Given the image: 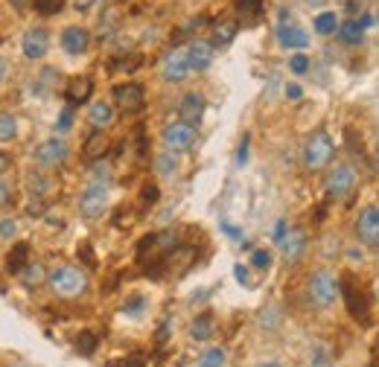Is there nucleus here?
I'll return each instance as SVG.
<instances>
[{
    "label": "nucleus",
    "mask_w": 379,
    "mask_h": 367,
    "mask_svg": "<svg viewBox=\"0 0 379 367\" xmlns=\"http://www.w3.org/2000/svg\"><path fill=\"white\" fill-rule=\"evenodd\" d=\"M47 283L53 286V292L62 298V300L82 298V295L88 292V274L82 272V268H76V265H62V268H56Z\"/></svg>",
    "instance_id": "1"
},
{
    "label": "nucleus",
    "mask_w": 379,
    "mask_h": 367,
    "mask_svg": "<svg viewBox=\"0 0 379 367\" xmlns=\"http://www.w3.org/2000/svg\"><path fill=\"white\" fill-rule=\"evenodd\" d=\"M342 286V298H345V306L356 323H368L371 321V295L365 292V286L359 283L353 274H345L338 280Z\"/></svg>",
    "instance_id": "2"
},
{
    "label": "nucleus",
    "mask_w": 379,
    "mask_h": 367,
    "mask_svg": "<svg viewBox=\"0 0 379 367\" xmlns=\"http://www.w3.org/2000/svg\"><path fill=\"white\" fill-rule=\"evenodd\" d=\"M333 158H335V143H333V138L321 128V131H315L312 138L307 140V146H304V166L309 169V172H321V169H327L330 164H333Z\"/></svg>",
    "instance_id": "3"
},
{
    "label": "nucleus",
    "mask_w": 379,
    "mask_h": 367,
    "mask_svg": "<svg viewBox=\"0 0 379 367\" xmlns=\"http://www.w3.org/2000/svg\"><path fill=\"white\" fill-rule=\"evenodd\" d=\"M307 292H309V300L318 306V309H330L335 300H338V292H342V286H338V277L330 274V272H312L309 280H307Z\"/></svg>",
    "instance_id": "4"
},
{
    "label": "nucleus",
    "mask_w": 379,
    "mask_h": 367,
    "mask_svg": "<svg viewBox=\"0 0 379 367\" xmlns=\"http://www.w3.org/2000/svg\"><path fill=\"white\" fill-rule=\"evenodd\" d=\"M327 199L335 201V204H345L350 196H353V189H356V169L350 164H338L333 166V172L327 175Z\"/></svg>",
    "instance_id": "5"
},
{
    "label": "nucleus",
    "mask_w": 379,
    "mask_h": 367,
    "mask_svg": "<svg viewBox=\"0 0 379 367\" xmlns=\"http://www.w3.org/2000/svg\"><path fill=\"white\" fill-rule=\"evenodd\" d=\"M161 140L169 152L175 154H184L190 152L195 143H198V128L193 123H184V120H175L169 126H164V134H161Z\"/></svg>",
    "instance_id": "6"
},
{
    "label": "nucleus",
    "mask_w": 379,
    "mask_h": 367,
    "mask_svg": "<svg viewBox=\"0 0 379 367\" xmlns=\"http://www.w3.org/2000/svg\"><path fill=\"white\" fill-rule=\"evenodd\" d=\"M274 35H277V44H281L283 50L304 53V50L309 47V32H307L301 24H297V21H292L286 9L281 12V24H277Z\"/></svg>",
    "instance_id": "7"
},
{
    "label": "nucleus",
    "mask_w": 379,
    "mask_h": 367,
    "mask_svg": "<svg viewBox=\"0 0 379 367\" xmlns=\"http://www.w3.org/2000/svg\"><path fill=\"white\" fill-rule=\"evenodd\" d=\"M105 210H108V184L94 181L82 196H79V213H82V219L94 222V219H103Z\"/></svg>",
    "instance_id": "8"
},
{
    "label": "nucleus",
    "mask_w": 379,
    "mask_h": 367,
    "mask_svg": "<svg viewBox=\"0 0 379 367\" xmlns=\"http://www.w3.org/2000/svg\"><path fill=\"white\" fill-rule=\"evenodd\" d=\"M190 73H193V67H190L187 47H172L161 62V79L169 82V85H181Z\"/></svg>",
    "instance_id": "9"
},
{
    "label": "nucleus",
    "mask_w": 379,
    "mask_h": 367,
    "mask_svg": "<svg viewBox=\"0 0 379 367\" xmlns=\"http://www.w3.org/2000/svg\"><path fill=\"white\" fill-rule=\"evenodd\" d=\"M68 140L62 138H50V140H41L35 146V164L41 169H56L68 161Z\"/></svg>",
    "instance_id": "10"
},
{
    "label": "nucleus",
    "mask_w": 379,
    "mask_h": 367,
    "mask_svg": "<svg viewBox=\"0 0 379 367\" xmlns=\"http://www.w3.org/2000/svg\"><path fill=\"white\" fill-rule=\"evenodd\" d=\"M356 239L365 248H379V204L365 207L356 216Z\"/></svg>",
    "instance_id": "11"
},
{
    "label": "nucleus",
    "mask_w": 379,
    "mask_h": 367,
    "mask_svg": "<svg viewBox=\"0 0 379 367\" xmlns=\"http://www.w3.org/2000/svg\"><path fill=\"white\" fill-rule=\"evenodd\" d=\"M114 105L123 111V114L143 111V105H146V91H143V85H137V82L117 85V88H114Z\"/></svg>",
    "instance_id": "12"
},
{
    "label": "nucleus",
    "mask_w": 379,
    "mask_h": 367,
    "mask_svg": "<svg viewBox=\"0 0 379 367\" xmlns=\"http://www.w3.org/2000/svg\"><path fill=\"white\" fill-rule=\"evenodd\" d=\"M21 50H24L27 59H32V62H35V59H44L47 50H50V32H47L44 27L27 29L24 38H21Z\"/></svg>",
    "instance_id": "13"
},
{
    "label": "nucleus",
    "mask_w": 379,
    "mask_h": 367,
    "mask_svg": "<svg viewBox=\"0 0 379 367\" xmlns=\"http://www.w3.org/2000/svg\"><path fill=\"white\" fill-rule=\"evenodd\" d=\"M205 108H207L205 96L198 91H190V93L181 96V102H178V117H181L184 123L198 126V123H202V117H205Z\"/></svg>",
    "instance_id": "14"
},
{
    "label": "nucleus",
    "mask_w": 379,
    "mask_h": 367,
    "mask_svg": "<svg viewBox=\"0 0 379 367\" xmlns=\"http://www.w3.org/2000/svg\"><path fill=\"white\" fill-rule=\"evenodd\" d=\"M91 47V32L85 27H68L62 32V50L68 55H82Z\"/></svg>",
    "instance_id": "15"
},
{
    "label": "nucleus",
    "mask_w": 379,
    "mask_h": 367,
    "mask_svg": "<svg viewBox=\"0 0 379 367\" xmlns=\"http://www.w3.org/2000/svg\"><path fill=\"white\" fill-rule=\"evenodd\" d=\"M187 53H190V67L195 70V73H205L210 65H213V55H216V44L213 41H193L190 47H187Z\"/></svg>",
    "instance_id": "16"
},
{
    "label": "nucleus",
    "mask_w": 379,
    "mask_h": 367,
    "mask_svg": "<svg viewBox=\"0 0 379 367\" xmlns=\"http://www.w3.org/2000/svg\"><path fill=\"white\" fill-rule=\"evenodd\" d=\"M108 149H111L108 134L94 128V134H88V140L82 143V158H85V161H91V164H94V161H103L105 154H108Z\"/></svg>",
    "instance_id": "17"
},
{
    "label": "nucleus",
    "mask_w": 379,
    "mask_h": 367,
    "mask_svg": "<svg viewBox=\"0 0 379 367\" xmlns=\"http://www.w3.org/2000/svg\"><path fill=\"white\" fill-rule=\"evenodd\" d=\"M281 251H283V257L289 262H297V260L307 254V234H304L301 227H292L289 234L283 236V242H281Z\"/></svg>",
    "instance_id": "18"
},
{
    "label": "nucleus",
    "mask_w": 379,
    "mask_h": 367,
    "mask_svg": "<svg viewBox=\"0 0 379 367\" xmlns=\"http://www.w3.org/2000/svg\"><path fill=\"white\" fill-rule=\"evenodd\" d=\"M65 93H68L70 105H85L91 100V93H94V79L91 76H73V79L68 82V88H65Z\"/></svg>",
    "instance_id": "19"
},
{
    "label": "nucleus",
    "mask_w": 379,
    "mask_h": 367,
    "mask_svg": "<svg viewBox=\"0 0 379 367\" xmlns=\"http://www.w3.org/2000/svg\"><path fill=\"white\" fill-rule=\"evenodd\" d=\"M88 123L96 128V131H105L111 123H114V105L108 102H94L88 108Z\"/></svg>",
    "instance_id": "20"
},
{
    "label": "nucleus",
    "mask_w": 379,
    "mask_h": 367,
    "mask_svg": "<svg viewBox=\"0 0 379 367\" xmlns=\"http://www.w3.org/2000/svg\"><path fill=\"white\" fill-rule=\"evenodd\" d=\"M27 262H30V242H15L9 257H6V272L21 274L27 268Z\"/></svg>",
    "instance_id": "21"
},
{
    "label": "nucleus",
    "mask_w": 379,
    "mask_h": 367,
    "mask_svg": "<svg viewBox=\"0 0 379 367\" xmlns=\"http://www.w3.org/2000/svg\"><path fill=\"white\" fill-rule=\"evenodd\" d=\"M338 38H342L345 44L356 47V44L365 41V27L359 24L356 18H350V21H342V24H338Z\"/></svg>",
    "instance_id": "22"
},
{
    "label": "nucleus",
    "mask_w": 379,
    "mask_h": 367,
    "mask_svg": "<svg viewBox=\"0 0 379 367\" xmlns=\"http://www.w3.org/2000/svg\"><path fill=\"white\" fill-rule=\"evenodd\" d=\"M213 333H216V321H213V315H210V312L198 315V318L193 321V326H190L193 341H210V338H213Z\"/></svg>",
    "instance_id": "23"
},
{
    "label": "nucleus",
    "mask_w": 379,
    "mask_h": 367,
    "mask_svg": "<svg viewBox=\"0 0 379 367\" xmlns=\"http://www.w3.org/2000/svg\"><path fill=\"white\" fill-rule=\"evenodd\" d=\"M21 280H24L27 288H38L44 280H50V274H47V268L41 262H27V268L21 272Z\"/></svg>",
    "instance_id": "24"
},
{
    "label": "nucleus",
    "mask_w": 379,
    "mask_h": 367,
    "mask_svg": "<svg viewBox=\"0 0 379 367\" xmlns=\"http://www.w3.org/2000/svg\"><path fill=\"white\" fill-rule=\"evenodd\" d=\"M225 361H228V350H225V347H207V350L198 356L195 367H225Z\"/></svg>",
    "instance_id": "25"
},
{
    "label": "nucleus",
    "mask_w": 379,
    "mask_h": 367,
    "mask_svg": "<svg viewBox=\"0 0 379 367\" xmlns=\"http://www.w3.org/2000/svg\"><path fill=\"white\" fill-rule=\"evenodd\" d=\"M312 29L318 32V35H333V32H338V15L335 12H321V15H315L312 18Z\"/></svg>",
    "instance_id": "26"
},
{
    "label": "nucleus",
    "mask_w": 379,
    "mask_h": 367,
    "mask_svg": "<svg viewBox=\"0 0 379 367\" xmlns=\"http://www.w3.org/2000/svg\"><path fill=\"white\" fill-rule=\"evenodd\" d=\"M236 38V24L233 21H216L213 24V44L216 47H228Z\"/></svg>",
    "instance_id": "27"
},
{
    "label": "nucleus",
    "mask_w": 379,
    "mask_h": 367,
    "mask_svg": "<svg viewBox=\"0 0 379 367\" xmlns=\"http://www.w3.org/2000/svg\"><path fill=\"white\" fill-rule=\"evenodd\" d=\"M155 172H158V175H164V178L175 175V172H178V154L169 152V149L164 154H158V158H155Z\"/></svg>",
    "instance_id": "28"
},
{
    "label": "nucleus",
    "mask_w": 379,
    "mask_h": 367,
    "mask_svg": "<svg viewBox=\"0 0 379 367\" xmlns=\"http://www.w3.org/2000/svg\"><path fill=\"white\" fill-rule=\"evenodd\" d=\"M143 65V55H137V53H126V55H120V59H114L111 62V70L117 73H134L137 67Z\"/></svg>",
    "instance_id": "29"
},
{
    "label": "nucleus",
    "mask_w": 379,
    "mask_h": 367,
    "mask_svg": "<svg viewBox=\"0 0 379 367\" xmlns=\"http://www.w3.org/2000/svg\"><path fill=\"white\" fill-rule=\"evenodd\" d=\"M96 347H99V335L91 333V330H82L76 335V353H82V356H94L96 353Z\"/></svg>",
    "instance_id": "30"
},
{
    "label": "nucleus",
    "mask_w": 379,
    "mask_h": 367,
    "mask_svg": "<svg viewBox=\"0 0 379 367\" xmlns=\"http://www.w3.org/2000/svg\"><path fill=\"white\" fill-rule=\"evenodd\" d=\"M18 138V120L9 111H0V143H12Z\"/></svg>",
    "instance_id": "31"
},
{
    "label": "nucleus",
    "mask_w": 379,
    "mask_h": 367,
    "mask_svg": "<svg viewBox=\"0 0 379 367\" xmlns=\"http://www.w3.org/2000/svg\"><path fill=\"white\" fill-rule=\"evenodd\" d=\"M178 245H181V239H178L175 230H158L155 234V248H161V254H169Z\"/></svg>",
    "instance_id": "32"
},
{
    "label": "nucleus",
    "mask_w": 379,
    "mask_h": 367,
    "mask_svg": "<svg viewBox=\"0 0 379 367\" xmlns=\"http://www.w3.org/2000/svg\"><path fill=\"white\" fill-rule=\"evenodd\" d=\"M27 184H30V192L35 199H41V196H47V192H50V178H44L41 172H30Z\"/></svg>",
    "instance_id": "33"
},
{
    "label": "nucleus",
    "mask_w": 379,
    "mask_h": 367,
    "mask_svg": "<svg viewBox=\"0 0 379 367\" xmlns=\"http://www.w3.org/2000/svg\"><path fill=\"white\" fill-rule=\"evenodd\" d=\"M251 265L257 268V272H269V268H271V251L257 248L254 254H251Z\"/></svg>",
    "instance_id": "34"
},
{
    "label": "nucleus",
    "mask_w": 379,
    "mask_h": 367,
    "mask_svg": "<svg viewBox=\"0 0 379 367\" xmlns=\"http://www.w3.org/2000/svg\"><path fill=\"white\" fill-rule=\"evenodd\" d=\"M289 70H292L295 76L309 73V59H307L304 53H292V59H289Z\"/></svg>",
    "instance_id": "35"
},
{
    "label": "nucleus",
    "mask_w": 379,
    "mask_h": 367,
    "mask_svg": "<svg viewBox=\"0 0 379 367\" xmlns=\"http://www.w3.org/2000/svg\"><path fill=\"white\" fill-rule=\"evenodd\" d=\"M41 15H56V12H62L65 9V0H35L32 4Z\"/></svg>",
    "instance_id": "36"
},
{
    "label": "nucleus",
    "mask_w": 379,
    "mask_h": 367,
    "mask_svg": "<svg viewBox=\"0 0 379 367\" xmlns=\"http://www.w3.org/2000/svg\"><path fill=\"white\" fill-rule=\"evenodd\" d=\"M248 154H251V134H245L239 140V149H236V166H245L248 164Z\"/></svg>",
    "instance_id": "37"
},
{
    "label": "nucleus",
    "mask_w": 379,
    "mask_h": 367,
    "mask_svg": "<svg viewBox=\"0 0 379 367\" xmlns=\"http://www.w3.org/2000/svg\"><path fill=\"white\" fill-rule=\"evenodd\" d=\"M158 199H161V189H158V184H143V189H141V201H143V204H155Z\"/></svg>",
    "instance_id": "38"
},
{
    "label": "nucleus",
    "mask_w": 379,
    "mask_h": 367,
    "mask_svg": "<svg viewBox=\"0 0 379 367\" xmlns=\"http://www.w3.org/2000/svg\"><path fill=\"white\" fill-rule=\"evenodd\" d=\"M76 254H79V260H82L88 268H96V260H94V248H91L88 242H82V245H79V251H76Z\"/></svg>",
    "instance_id": "39"
},
{
    "label": "nucleus",
    "mask_w": 379,
    "mask_h": 367,
    "mask_svg": "<svg viewBox=\"0 0 379 367\" xmlns=\"http://www.w3.org/2000/svg\"><path fill=\"white\" fill-rule=\"evenodd\" d=\"M123 312H126V315H134V318H137V315L143 312V298H141V295H134V298H131V300H129V303L123 306Z\"/></svg>",
    "instance_id": "40"
},
{
    "label": "nucleus",
    "mask_w": 379,
    "mask_h": 367,
    "mask_svg": "<svg viewBox=\"0 0 379 367\" xmlns=\"http://www.w3.org/2000/svg\"><path fill=\"white\" fill-rule=\"evenodd\" d=\"M73 126V108H65L62 114H58V123H56V128L58 131H68Z\"/></svg>",
    "instance_id": "41"
},
{
    "label": "nucleus",
    "mask_w": 379,
    "mask_h": 367,
    "mask_svg": "<svg viewBox=\"0 0 379 367\" xmlns=\"http://www.w3.org/2000/svg\"><path fill=\"white\" fill-rule=\"evenodd\" d=\"M15 230H18V225H15L12 219H4V222H0V239L15 236Z\"/></svg>",
    "instance_id": "42"
},
{
    "label": "nucleus",
    "mask_w": 379,
    "mask_h": 367,
    "mask_svg": "<svg viewBox=\"0 0 379 367\" xmlns=\"http://www.w3.org/2000/svg\"><path fill=\"white\" fill-rule=\"evenodd\" d=\"M301 96H304V88H301V85H295V82L286 85V100H289V102H297Z\"/></svg>",
    "instance_id": "43"
},
{
    "label": "nucleus",
    "mask_w": 379,
    "mask_h": 367,
    "mask_svg": "<svg viewBox=\"0 0 379 367\" xmlns=\"http://www.w3.org/2000/svg\"><path fill=\"white\" fill-rule=\"evenodd\" d=\"M9 199H12V187H9V181L0 178V207L9 204Z\"/></svg>",
    "instance_id": "44"
},
{
    "label": "nucleus",
    "mask_w": 379,
    "mask_h": 367,
    "mask_svg": "<svg viewBox=\"0 0 379 367\" xmlns=\"http://www.w3.org/2000/svg\"><path fill=\"white\" fill-rule=\"evenodd\" d=\"M286 234H289V227H286V222L281 219V222H277V225H274V234H271V236H274V242H277V245H281Z\"/></svg>",
    "instance_id": "45"
},
{
    "label": "nucleus",
    "mask_w": 379,
    "mask_h": 367,
    "mask_svg": "<svg viewBox=\"0 0 379 367\" xmlns=\"http://www.w3.org/2000/svg\"><path fill=\"white\" fill-rule=\"evenodd\" d=\"M233 274H236V280L243 283V286H248L251 280H248V268L245 265H233Z\"/></svg>",
    "instance_id": "46"
},
{
    "label": "nucleus",
    "mask_w": 379,
    "mask_h": 367,
    "mask_svg": "<svg viewBox=\"0 0 379 367\" xmlns=\"http://www.w3.org/2000/svg\"><path fill=\"white\" fill-rule=\"evenodd\" d=\"M222 230H225V234L231 236V239H243V230H239V227H233V225H228V222H222Z\"/></svg>",
    "instance_id": "47"
},
{
    "label": "nucleus",
    "mask_w": 379,
    "mask_h": 367,
    "mask_svg": "<svg viewBox=\"0 0 379 367\" xmlns=\"http://www.w3.org/2000/svg\"><path fill=\"white\" fill-rule=\"evenodd\" d=\"M111 367H146L141 359H123V361H111Z\"/></svg>",
    "instance_id": "48"
},
{
    "label": "nucleus",
    "mask_w": 379,
    "mask_h": 367,
    "mask_svg": "<svg viewBox=\"0 0 379 367\" xmlns=\"http://www.w3.org/2000/svg\"><path fill=\"white\" fill-rule=\"evenodd\" d=\"M27 213H30V216H41V213H44L41 201H38V199H32V201H30V207H27Z\"/></svg>",
    "instance_id": "49"
},
{
    "label": "nucleus",
    "mask_w": 379,
    "mask_h": 367,
    "mask_svg": "<svg viewBox=\"0 0 379 367\" xmlns=\"http://www.w3.org/2000/svg\"><path fill=\"white\" fill-rule=\"evenodd\" d=\"M236 6H239V9H251V12H257V9H260V0H236Z\"/></svg>",
    "instance_id": "50"
},
{
    "label": "nucleus",
    "mask_w": 379,
    "mask_h": 367,
    "mask_svg": "<svg viewBox=\"0 0 379 367\" xmlns=\"http://www.w3.org/2000/svg\"><path fill=\"white\" fill-rule=\"evenodd\" d=\"M356 21H359V24H362L365 29H368V27H373V15H371V12H362V15H359V18H356Z\"/></svg>",
    "instance_id": "51"
},
{
    "label": "nucleus",
    "mask_w": 379,
    "mask_h": 367,
    "mask_svg": "<svg viewBox=\"0 0 379 367\" xmlns=\"http://www.w3.org/2000/svg\"><path fill=\"white\" fill-rule=\"evenodd\" d=\"M30 4H35V0H12V6H15L18 12H24V9L30 6Z\"/></svg>",
    "instance_id": "52"
},
{
    "label": "nucleus",
    "mask_w": 379,
    "mask_h": 367,
    "mask_svg": "<svg viewBox=\"0 0 379 367\" xmlns=\"http://www.w3.org/2000/svg\"><path fill=\"white\" fill-rule=\"evenodd\" d=\"M9 164H12V161H9V154H6V152H0V172H4Z\"/></svg>",
    "instance_id": "53"
},
{
    "label": "nucleus",
    "mask_w": 379,
    "mask_h": 367,
    "mask_svg": "<svg viewBox=\"0 0 379 367\" xmlns=\"http://www.w3.org/2000/svg\"><path fill=\"white\" fill-rule=\"evenodd\" d=\"M4 76H6V62L0 59V82H4Z\"/></svg>",
    "instance_id": "54"
},
{
    "label": "nucleus",
    "mask_w": 379,
    "mask_h": 367,
    "mask_svg": "<svg viewBox=\"0 0 379 367\" xmlns=\"http://www.w3.org/2000/svg\"><path fill=\"white\" fill-rule=\"evenodd\" d=\"M359 9V4H356V0H347V12H356Z\"/></svg>",
    "instance_id": "55"
},
{
    "label": "nucleus",
    "mask_w": 379,
    "mask_h": 367,
    "mask_svg": "<svg viewBox=\"0 0 379 367\" xmlns=\"http://www.w3.org/2000/svg\"><path fill=\"white\" fill-rule=\"evenodd\" d=\"M257 367H283V364H277V361H266V364H257Z\"/></svg>",
    "instance_id": "56"
},
{
    "label": "nucleus",
    "mask_w": 379,
    "mask_h": 367,
    "mask_svg": "<svg viewBox=\"0 0 379 367\" xmlns=\"http://www.w3.org/2000/svg\"><path fill=\"white\" fill-rule=\"evenodd\" d=\"M315 367H327V364H315Z\"/></svg>",
    "instance_id": "57"
}]
</instances>
